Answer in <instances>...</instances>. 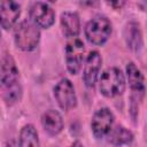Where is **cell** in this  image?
<instances>
[{
  "label": "cell",
  "mask_w": 147,
  "mask_h": 147,
  "mask_svg": "<svg viewBox=\"0 0 147 147\" xmlns=\"http://www.w3.org/2000/svg\"><path fill=\"white\" fill-rule=\"evenodd\" d=\"M3 147H20V146H18V142L15 139H9V140L6 141Z\"/></svg>",
  "instance_id": "cell-17"
},
{
  "label": "cell",
  "mask_w": 147,
  "mask_h": 147,
  "mask_svg": "<svg viewBox=\"0 0 147 147\" xmlns=\"http://www.w3.org/2000/svg\"><path fill=\"white\" fill-rule=\"evenodd\" d=\"M107 140L109 144L116 147L129 145L133 141V133L123 125H116L107 134Z\"/></svg>",
  "instance_id": "cell-15"
},
{
  "label": "cell",
  "mask_w": 147,
  "mask_h": 147,
  "mask_svg": "<svg viewBox=\"0 0 147 147\" xmlns=\"http://www.w3.org/2000/svg\"><path fill=\"white\" fill-rule=\"evenodd\" d=\"M86 39L96 46H101L110 38L113 33V24L108 17L103 15H96L91 18L85 25Z\"/></svg>",
  "instance_id": "cell-4"
},
{
  "label": "cell",
  "mask_w": 147,
  "mask_h": 147,
  "mask_svg": "<svg viewBox=\"0 0 147 147\" xmlns=\"http://www.w3.org/2000/svg\"><path fill=\"white\" fill-rule=\"evenodd\" d=\"M21 15V5L16 1H0V26L9 30L16 25Z\"/></svg>",
  "instance_id": "cell-11"
},
{
  "label": "cell",
  "mask_w": 147,
  "mask_h": 147,
  "mask_svg": "<svg viewBox=\"0 0 147 147\" xmlns=\"http://www.w3.org/2000/svg\"><path fill=\"white\" fill-rule=\"evenodd\" d=\"M0 37H1V33H0Z\"/></svg>",
  "instance_id": "cell-19"
},
{
  "label": "cell",
  "mask_w": 147,
  "mask_h": 147,
  "mask_svg": "<svg viewBox=\"0 0 147 147\" xmlns=\"http://www.w3.org/2000/svg\"><path fill=\"white\" fill-rule=\"evenodd\" d=\"M30 21L33 22L38 28L48 29L55 22V11L46 2L37 1L33 2L29 10Z\"/></svg>",
  "instance_id": "cell-8"
},
{
  "label": "cell",
  "mask_w": 147,
  "mask_h": 147,
  "mask_svg": "<svg viewBox=\"0 0 147 147\" xmlns=\"http://www.w3.org/2000/svg\"><path fill=\"white\" fill-rule=\"evenodd\" d=\"M123 37H124L127 48H130L132 52L139 53L141 51L144 46V39H142V32H141L139 23L137 22L127 23L124 28Z\"/></svg>",
  "instance_id": "cell-12"
},
{
  "label": "cell",
  "mask_w": 147,
  "mask_h": 147,
  "mask_svg": "<svg viewBox=\"0 0 147 147\" xmlns=\"http://www.w3.org/2000/svg\"><path fill=\"white\" fill-rule=\"evenodd\" d=\"M54 98L61 109L68 111L77 106V94L74 84L67 79H61L54 87Z\"/></svg>",
  "instance_id": "cell-6"
},
{
  "label": "cell",
  "mask_w": 147,
  "mask_h": 147,
  "mask_svg": "<svg viewBox=\"0 0 147 147\" xmlns=\"http://www.w3.org/2000/svg\"><path fill=\"white\" fill-rule=\"evenodd\" d=\"M115 122V116L109 108H100L98 109L91 119V130L93 136L96 139H102L107 137L109 131L113 129Z\"/></svg>",
  "instance_id": "cell-7"
},
{
  "label": "cell",
  "mask_w": 147,
  "mask_h": 147,
  "mask_svg": "<svg viewBox=\"0 0 147 147\" xmlns=\"http://www.w3.org/2000/svg\"><path fill=\"white\" fill-rule=\"evenodd\" d=\"M41 125H42L45 132L53 137L61 133L64 127L63 118H62L61 114L55 109H48L42 114Z\"/></svg>",
  "instance_id": "cell-13"
},
{
  "label": "cell",
  "mask_w": 147,
  "mask_h": 147,
  "mask_svg": "<svg viewBox=\"0 0 147 147\" xmlns=\"http://www.w3.org/2000/svg\"><path fill=\"white\" fill-rule=\"evenodd\" d=\"M102 65V57L98 51H92L85 59L84 70H83V80L88 88L95 86L99 78V74Z\"/></svg>",
  "instance_id": "cell-10"
},
{
  "label": "cell",
  "mask_w": 147,
  "mask_h": 147,
  "mask_svg": "<svg viewBox=\"0 0 147 147\" xmlns=\"http://www.w3.org/2000/svg\"><path fill=\"white\" fill-rule=\"evenodd\" d=\"M20 147H40L37 129L32 124H26L22 127L18 138Z\"/></svg>",
  "instance_id": "cell-16"
},
{
  "label": "cell",
  "mask_w": 147,
  "mask_h": 147,
  "mask_svg": "<svg viewBox=\"0 0 147 147\" xmlns=\"http://www.w3.org/2000/svg\"><path fill=\"white\" fill-rule=\"evenodd\" d=\"M61 29L67 38H77L80 31V18L75 11H63L60 18Z\"/></svg>",
  "instance_id": "cell-14"
},
{
  "label": "cell",
  "mask_w": 147,
  "mask_h": 147,
  "mask_svg": "<svg viewBox=\"0 0 147 147\" xmlns=\"http://www.w3.org/2000/svg\"><path fill=\"white\" fill-rule=\"evenodd\" d=\"M14 41L21 51L31 52L40 41V30L30 20H23L14 28Z\"/></svg>",
  "instance_id": "cell-2"
},
{
  "label": "cell",
  "mask_w": 147,
  "mask_h": 147,
  "mask_svg": "<svg viewBox=\"0 0 147 147\" xmlns=\"http://www.w3.org/2000/svg\"><path fill=\"white\" fill-rule=\"evenodd\" d=\"M69 147H84V145L80 141H74Z\"/></svg>",
  "instance_id": "cell-18"
},
{
  "label": "cell",
  "mask_w": 147,
  "mask_h": 147,
  "mask_svg": "<svg viewBox=\"0 0 147 147\" xmlns=\"http://www.w3.org/2000/svg\"><path fill=\"white\" fill-rule=\"evenodd\" d=\"M126 79L131 88V100L139 102L145 96V78L140 69L133 63L129 62L126 64Z\"/></svg>",
  "instance_id": "cell-9"
},
{
  "label": "cell",
  "mask_w": 147,
  "mask_h": 147,
  "mask_svg": "<svg viewBox=\"0 0 147 147\" xmlns=\"http://www.w3.org/2000/svg\"><path fill=\"white\" fill-rule=\"evenodd\" d=\"M125 76L119 68L111 67L106 69L99 80V88L106 98H115L122 95L125 91Z\"/></svg>",
  "instance_id": "cell-3"
},
{
  "label": "cell",
  "mask_w": 147,
  "mask_h": 147,
  "mask_svg": "<svg viewBox=\"0 0 147 147\" xmlns=\"http://www.w3.org/2000/svg\"><path fill=\"white\" fill-rule=\"evenodd\" d=\"M0 92L7 106L20 102L23 94L20 70L9 53H5L0 60Z\"/></svg>",
  "instance_id": "cell-1"
},
{
  "label": "cell",
  "mask_w": 147,
  "mask_h": 147,
  "mask_svg": "<svg viewBox=\"0 0 147 147\" xmlns=\"http://www.w3.org/2000/svg\"><path fill=\"white\" fill-rule=\"evenodd\" d=\"M85 53L84 42L78 38H72L65 46V65L71 75H77L83 65Z\"/></svg>",
  "instance_id": "cell-5"
}]
</instances>
